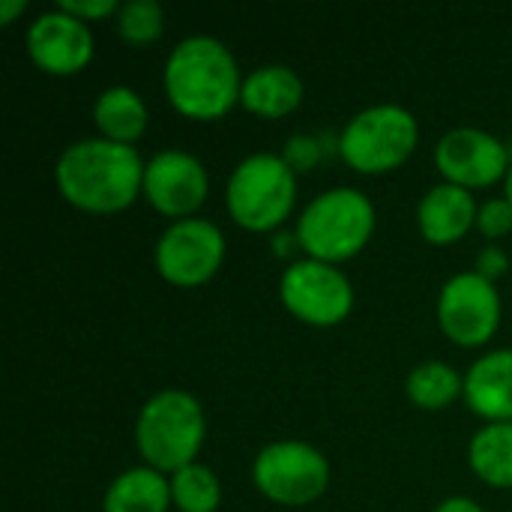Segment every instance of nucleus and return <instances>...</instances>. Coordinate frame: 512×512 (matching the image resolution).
I'll use <instances>...</instances> for the list:
<instances>
[{
    "mask_svg": "<svg viewBox=\"0 0 512 512\" xmlns=\"http://www.w3.org/2000/svg\"><path fill=\"white\" fill-rule=\"evenodd\" d=\"M477 213H480L477 201L468 189L453 186V183H441L423 195L420 210H417V222H420V231L429 243L450 246V243L462 240L477 225Z\"/></svg>",
    "mask_w": 512,
    "mask_h": 512,
    "instance_id": "14",
    "label": "nucleus"
},
{
    "mask_svg": "<svg viewBox=\"0 0 512 512\" xmlns=\"http://www.w3.org/2000/svg\"><path fill=\"white\" fill-rule=\"evenodd\" d=\"M252 480L264 498L288 507H303L324 495L330 483V465L312 444L276 441L258 453Z\"/></svg>",
    "mask_w": 512,
    "mask_h": 512,
    "instance_id": "7",
    "label": "nucleus"
},
{
    "mask_svg": "<svg viewBox=\"0 0 512 512\" xmlns=\"http://www.w3.org/2000/svg\"><path fill=\"white\" fill-rule=\"evenodd\" d=\"M219 498V480L210 468L186 465L171 474V501L180 512H216Z\"/></svg>",
    "mask_w": 512,
    "mask_h": 512,
    "instance_id": "21",
    "label": "nucleus"
},
{
    "mask_svg": "<svg viewBox=\"0 0 512 512\" xmlns=\"http://www.w3.org/2000/svg\"><path fill=\"white\" fill-rule=\"evenodd\" d=\"M93 120L108 141L132 144L147 129V108L132 87H108L93 105Z\"/></svg>",
    "mask_w": 512,
    "mask_h": 512,
    "instance_id": "18",
    "label": "nucleus"
},
{
    "mask_svg": "<svg viewBox=\"0 0 512 512\" xmlns=\"http://www.w3.org/2000/svg\"><path fill=\"white\" fill-rule=\"evenodd\" d=\"M57 9L75 15L78 21H90V18H105L120 12V6L114 0H60Z\"/></svg>",
    "mask_w": 512,
    "mask_h": 512,
    "instance_id": "24",
    "label": "nucleus"
},
{
    "mask_svg": "<svg viewBox=\"0 0 512 512\" xmlns=\"http://www.w3.org/2000/svg\"><path fill=\"white\" fill-rule=\"evenodd\" d=\"M279 297L285 309L315 327H333L348 318L354 306V288L333 264L306 258L282 273Z\"/></svg>",
    "mask_w": 512,
    "mask_h": 512,
    "instance_id": "8",
    "label": "nucleus"
},
{
    "mask_svg": "<svg viewBox=\"0 0 512 512\" xmlns=\"http://www.w3.org/2000/svg\"><path fill=\"white\" fill-rule=\"evenodd\" d=\"M408 399L417 405V408H426V411H441L447 408L459 393H465V378L447 366V363H423L417 366L411 375H408Z\"/></svg>",
    "mask_w": 512,
    "mask_h": 512,
    "instance_id": "20",
    "label": "nucleus"
},
{
    "mask_svg": "<svg viewBox=\"0 0 512 512\" xmlns=\"http://www.w3.org/2000/svg\"><path fill=\"white\" fill-rule=\"evenodd\" d=\"M477 228L483 231V237L498 240L512 231V204L507 198H492L480 207L477 213Z\"/></svg>",
    "mask_w": 512,
    "mask_h": 512,
    "instance_id": "23",
    "label": "nucleus"
},
{
    "mask_svg": "<svg viewBox=\"0 0 512 512\" xmlns=\"http://www.w3.org/2000/svg\"><path fill=\"white\" fill-rule=\"evenodd\" d=\"M303 102V81L288 66H261L243 78L240 105L258 117L276 120Z\"/></svg>",
    "mask_w": 512,
    "mask_h": 512,
    "instance_id": "16",
    "label": "nucleus"
},
{
    "mask_svg": "<svg viewBox=\"0 0 512 512\" xmlns=\"http://www.w3.org/2000/svg\"><path fill=\"white\" fill-rule=\"evenodd\" d=\"M204 429V411L195 396L183 390H162L141 408L135 444L153 471L177 474L180 468L195 465L204 444Z\"/></svg>",
    "mask_w": 512,
    "mask_h": 512,
    "instance_id": "3",
    "label": "nucleus"
},
{
    "mask_svg": "<svg viewBox=\"0 0 512 512\" xmlns=\"http://www.w3.org/2000/svg\"><path fill=\"white\" fill-rule=\"evenodd\" d=\"M171 483L153 468H132L120 474L105 492V512H168Z\"/></svg>",
    "mask_w": 512,
    "mask_h": 512,
    "instance_id": "17",
    "label": "nucleus"
},
{
    "mask_svg": "<svg viewBox=\"0 0 512 512\" xmlns=\"http://www.w3.org/2000/svg\"><path fill=\"white\" fill-rule=\"evenodd\" d=\"M441 330L462 348L486 345L501 324V294L477 270L453 276L438 297Z\"/></svg>",
    "mask_w": 512,
    "mask_h": 512,
    "instance_id": "10",
    "label": "nucleus"
},
{
    "mask_svg": "<svg viewBox=\"0 0 512 512\" xmlns=\"http://www.w3.org/2000/svg\"><path fill=\"white\" fill-rule=\"evenodd\" d=\"M435 165L447 177V183L462 189H480L510 174V153L495 135L474 126H462L438 141Z\"/></svg>",
    "mask_w": 512,
    "mask_h": 512,
    "instance_id": "11",
    "label": "nucleus"
},
{
    "mask_svg": "<svg viewBox=\"0 0 512 512\" xmlns=\"http://www.w3.org/2000/svg\"><path fill=\"white\" fill-rule=\"evenodd\" d=\"M24 6H27L24 0H15V3H0V21H3V24H9V21H12V18H15V15L24 9Z\"/></svg>",
    "mask_w": 512,
    "mask_h": 512,
    "instance_id": "28",
    "label": "nucleus"
},
{
    "mask_svg": "<svg viewBox=\"0 0 512 512\" xmlns=\"http://www.w3.org/2000/svg\"><path fill=\"white\" fill-rule=\"evenodd\" d=\"M504 270H507V252L501 246L492 243V246L480 249V255H477V273L480 276H486L489 282H495Z\"/></svg>",
    "mask_w": 512,
    "mask_h": 512,
    "instance_id": "26",
    "label": "nucleus"
},
{
    "mask_svg": "<svg viewBox=\"0 0 512 512\" xmlns=\"http://www.w3.org/2000/svg\"><path fill=\"white\" fill-rule=\"evenodd\" d=\"M375 231V207L372 201L351 189H327L321 192L297 219L300 246L324 264H339L354 258Z\"/></svg>",
    "mask_w": 512,
    "mask_h": 512,
    "instance_id": "4",
    "label": "nucleus"
},
{
    "mask_svg": "<svg viewBox=\"0 0 512 512\" xmlns=\"http://www.w3.org/2000/svg\"><path fill=\"white\" fill-rule=\"evenodd\" d=\"M435 512H483V507L471 498H447L444 504H438Z\"/></svg>",
    "mask_w": 512,
    "mask_h": 512,
    "instance_id": "27",
    "label": "nucleus"
},
{
    "mask_svg": "<svg viewBox=\"0 0 512 512\" xmlns=\"http://www.w3.org/2000/svg\"><path fill=\"white\" fill-rule=\"evenodd\" d=\"M507 201L512 204V168H510V174H507Z\"/></svg>",
    "mask_w": 512,
    "mask_h": 512,
    "instance_id": "29",
    "label": "nucleus"
},
{
    "mask_svg": "<svg viewBox=\"0 0 512 512\" xmlns=\"http://www.w3.org/2000/svg\"><path fill=\"white\" fill-rule=\"evenodd\" d=\"M225 258V237L207 219H180L156 243V270L177 288H195L216 276Z\"/></svg>",
    "mask_w": 512,
    "mask_h": 512,
    "instance_id": "9",
    "label": "nucleus"
},
{
    "mask_svg": "<svg viewBox=\"0 0 512 512\" xmlns=\"http://www.w3.org/2000/svg\"><path fill=\"white\" fill-rule=\"evenodd\" d=\"M207 171L204 165L183 150H162L144 168V195L147 201L165 213L180 219H192V213L207 198Z\"/></svg>",
    "mask_w": 512,
    "mask_h": 512,
    "instance_id": "12",
    "label": "nucleus"
},
{
    "mask_svg": "<svg viewBox=\"0 0 512 512\" xmlns=\"http://www.w3.org/2000/svg\"><path fill=\"white\" fill-rule=\"evenodd\" d=\"M165 30V9L156 0H129L117 12V33L129 45H150Z\"/></svg>",
    "mask_w": 512,
    "mask_h": 512,
    "instance_id": "22",
    "label": "nucleus"
},
{
    "mask_svg": "<svg viewBox=\"0 0 512 512\" xmlns=\"http://www.w3.org/2000/svg\"><path fill=\"white\" fill-rule=\"evenodd\" d=\"M468 408L492 423H512V351H492L465 378Z\"/></svg>",
    "mask_w": 512,
    "mask_h": 512,
    "instance_id": "15",
    "label": "nucleus"
},
{
    "mask_svg": "<svg viewBox=\"0 0 512 512\" xmlns=\"http://www.w3.org/2000/svg\"><path fill=\"white\" fill-rule=\"evenodd\" d=\"M417 138L420 129L408 108L372 105L348 120L339 138V153L360 174H384L414 153Z\"/></svg>",
    "mask_w": 512,
    "mask_h": 512,
    "instance_id": "6",
    "label": "nucleus"
},
{
    "mask_svg": "<svg viewBox=\"0 0 512 512\" xmlns=\"http://www.w3.org/2000/svg\"><path fill=\"white\" fill-rule=\"evenodd\" d=\"M240 69L234 54L213 36H189L165 63V93L192 120H216L240 102Z\"/></svg>",
    "mask_w": 512,
    "mask_h": 512,
    "instance_id": "2",
    "label": "nucleus"
},
{
    "mask_svg": "<svg viewBox=\"0 0 512 512\" xmlns=\"http://www.w3.org/2000/svg\"><path fill=\"white\" fill-rule=\"evenodd\" d=\"M27 54L48 75H75L93 60V33L63 9L42 12L27 30Z\"/></svg>",
    "mask_w": 512,
    "mask_h": 512,
    "instance_id": "13",
    "label": "nucleus"
},
{
    "mask_svg": "<svg viewBox=\"0 0 512 512\" xmlns=\"http://www.w3.org/2000/svg\"><path fill=\"white\" fill-rule=\"evenodd\" d=\"M285 162H288L294 171L312 168V165L318 162V144H315L312 138H303V135L291 138L288 147H285Z\"/></svg>",
    "mask_w": 512,
    "mask_h": 512,
    "instance_id": "25",
    "label": "nucleus"
},
{
    "mask_svg": "<svg viewBox=\"0 0 512 512\" xmlns=\"http://www.w3.org/2000/svg\"><path fill=\"white\" fill-rule=\"evenodd\" d=\"M471 468L495 489H512V423H489L468 450Z\"/></svg>",
    "mask_w": 512,
    "mask_h": 512,
    "instance_id": "19",
    "label": "nucleus"
},
{
    "mask_svg": "<svg viewBox=\"0 0 512 512\" xmlns=\"http://www.w3.org/2000/svg\"><path fill=\"white\" fill-rule=\"evenodd\" d=\"M297 198V177L285 156L252 153L228 180V213L246 231H270L282 225Z\"/></svg>",
    "mask_w": 512,
    "mask_h": 512,
    "instance_id": "5",
    "label": "nucleus"
},
{
    "mask_svg": "<svg viewBox=\"0 0 512 512\" xmlns=\"http://www.w3.org/2000/svg\"><path fill=\"white\" fill-rule=\"evenodd\" d=\"M144 162L132 144L84 138L57 159L60 195L87 213L126 210L144 189Z\"/></svg>",
    "mask_w": 512,
    "mask_h": 512,
    "instance_id": "1",
    "label": "nucleus"
}]
</instances>
